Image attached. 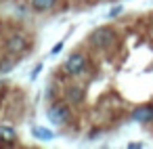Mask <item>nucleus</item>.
Masks as SVG:
<instances>
[{
    "label": "nucleus",
    "mask_w": 153,
    "mask_h": 149,
    "mask_svg": "<svg viewBox=\"0 0 153 149\" xmlns=\"http://www.w3.org/2000/svg\"><path fill=\"white\" fill-rule=\"evenodd\" d=\"M90 42L97 46V48H107L115 42V32L111 28H99L90 34Z\"/></svg>",
    "instance_id": "f257e3e1"
},
{
    "label": "nucleus",
    "mask_w": 153,
    "mask_h": 149,
    "mask_svg": "<svg viewBox=\"0 0 153 149\" xmlns=\"http://www.w3.org/2000/svg\"><path fill=\"white\" fill-rule=\"evenodd\" d=\"M46 115H48V120H51L53 124H65V122L69 120V107L63 105V103H57V105L48 107Z\"/></svg>",
    "instance_id": "f03ea898"
},
{
    "label": "nucleus",
    "mask_w": 153,
    "mask_h": 149,
    "mask_svg": "<svg viewBox=\"0 0 153 149\" xmlns=\"http://www.w3.org/2000/svg\"><path fill=\"white\" fill-rule=\"evenodd\" d=\"M84 69H86V57L80 55V53L71 55V57L65 61V72L71 74V76H78V74H82Z\"/></svg>",
    "instance_id": "7ed1b4c3"
},
{
    "label": "nucleus",
    "mask_w": 153,
    "mask_h": 149,
    "mask_svg": "<svg viewBox=\"0 0 153 149\" xmlns=\"http://www.w3.org/2000/svg\"><path fill=\"white\" fill-rule=\"evenodd\" d=\"M132 120L134 122H151L153 120V105H140L132 111Z\"/></svg>",
    "instance_id": "20e7f679"
},
{
    "label": "nucleus",
    "mask_w": 153,
    "mask_h": 149,
    "mask_svg": "<svg viewBox=\"0 0 153 149\" xmlns=\"http://www.w3.org/2000/svg\"><path fill=\"white\" fill-rule=\"evenodd\" d=\"M7 46H9V51L11 53H23L25 51V46H27V42H25V38L23 36H11L9 38V42H7Z\"/></svg>",
    "instance_id": "39448f33"
},
{
    "label": "nucleus",
    "mask_w": 153,
    "mask_h": 149,
    "mask_svg": "<svg viewBox=\"0 0 153 149\" xmlns=\"http://www.w3.org/2000/svg\"><path fill=\"white\" fill-rule=\"evenodd\" d=\"M67 101H69V103H82V101H84V88L71 86V88L67 90Z\"/></svg>",
    "instance_id": "423d86ee"
},
{
    "label": "nucleus",
    "mask_w": 153,
    "mask_h": 149,
    "mask_svg": "<svg viewBox=\"0 0 153 149\" xmlns=\"http://www.w3.org/2000/svg\"><path fill=\"white\" fill-rule=\"evenodd\" d=\"M0 139L7 141V143H13L17 139V134H15V130L11 126H0Z\"/></svg>",
    "instance_id": "0eeeda50"
},
{
    "label": "nucleus",
    "mask_w": 153,
    "mask_h": 149,
    "mask_svg": "<svg viewBox=\"0 0 153 149\" xmlns=\"http://www.w3.org/2000/svg\"><path fill=\"white\" fill-rule=\"evenodd\" d=\"M53 4H55V0H32V7L36 11H48V9H53Z\"/></svg>",
    "instance_id": "6e6552de"
},
{
    "label": "nucleus",
    "mask_w": 153,
    "mask_h": 149,
    "mask_svg": "<svg viewBox=\"0 0 153 149\" xmlns=\"http://www.w3.org/2000/svg\"><path fill=\"white\" fill-rule=\"evenodd\" d=\"M34 136H38V139H42V141H48V139H53L55 134H53L51 130H46V128H42V126H36V128H34Z\"/></svg>",
    "instance_id": "1a4fd4ad"
},
{
    "label": "nucleus",
    "mask_w": 153,
    "mask_h": 149,
    "mask_svg": "<svg viewBox=\"0 0 153 149\" xmlns=\"http://www.w3.org/2000/svg\"><path fill=\"white\" fill-rule=\"evenodd\" d=\"M120 13H122V7H115V9H113L109 15H111V17H115V15H120Z\"/></svg>",
    "instance_id": "9d476101"
},
{
    "label": "nucleus",
    "mask_w": 153,
    "mask_h": 149,
    "mask_svg": "<svg viewBox=\"0 0 153 149\" xmlns=\"http://www.w3.org/2000/svg\"><path fill=\"white\" fill-rule=\"evenodd\" d=\"M40 69H42V65H36V67H34V72H32V78H36V76L40 74Z\"/></svg>",
    "instance_id": "9b49d317"
},
{
    "label": "nucleus",
    "mask_w": 153,
    "mask_h": 149,
    "mask_svg": "<svg viewBox=\"0 0 153 149\" xmlns=\"http://www.w3.org/2000/svg\"><path fill=\"white\" fill-rule=\"evenodd\" d=\"M61 48H63V42H59V44H57V46H55V48H53V55H57V53H59V51H61Z\"/></svg>",
    "instance_id": "f8f14e48"
}]
</instances>
